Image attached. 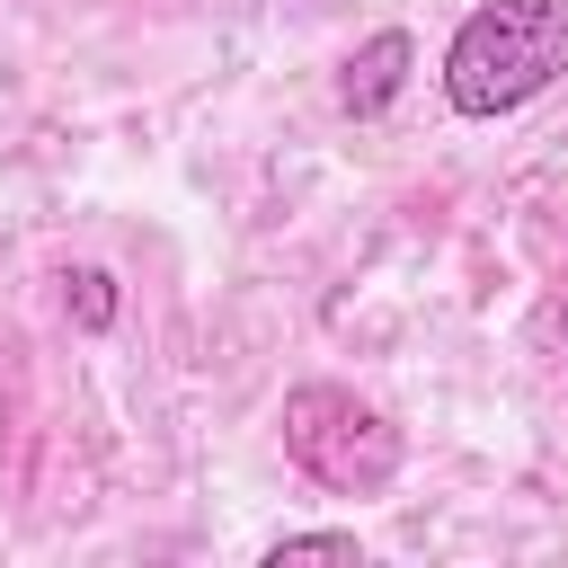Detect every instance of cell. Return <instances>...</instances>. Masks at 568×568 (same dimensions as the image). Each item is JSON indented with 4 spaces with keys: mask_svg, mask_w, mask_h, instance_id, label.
<instances>
[{
    "mask_svg": "<svg viewBox=\"0 0 568 568\" xmlns=\"http://www.w3.org/2000/svg\"><path fill=\"white\" fill-rule=\"evenodd\" d=\"M568 71V0H479L444 44L453 115H515Z\"/></svg>",
    "mask_w": 568,
    "mask_h": 568,
    "instance_id": "1",
    "label": "cell"
},
{
    "mask_svg": "<svg viewBox=\"0 0 568 568\" xmlns=\"http://www.w3.org/2000/svg\"><path fill=\"white\" fill-rule=\"evenodd\" d=\"M284 453H293L302 479H320L337 497H382L399 479V426L337 382L284 390Z\"/></svg>",
    "mask_w": 568,
    "mask_h": 568,
    "instance_id": "2",
    "label": "cell"
},
{
    "mask_svg": "<svg viewBox=\"0 0 568 568\" xmlns=\"http://www.w3.org/2000/svg\"><path fill=\"white\" fill-rule=\"evenodd\" d=\"M408 62H417V44H408L399 27H382V36H364V44L346 53V71H337V106H346V115H382V106L399 98V80H408Z\"/></svg>",
    "mask_w": 568,
    "mask_h": 568,
    "instance_id": "3",
    "label": "cell"
},
{
    "mask_svg": "<svg viewBox=\"0 0 568 568\" xmlns=\"http://www.w3.org/2000/svg\"><path fill=\"white\" fill-rule=\"evenodd\" d=\"M266 559H364V541L355 532H275Z\"/></svg>",
    "mask_w": 568,
    "mask_h": 568,
    "instance_id": "4",
    "label": "cell"
},
{
    "mask_svg": "<svg viewBox=\"0 0 568 568\" xmlns=\"http://www.w3.org/2000/svg\"><path fill=\"white\" fill-rule=\"evenodd\" d=\"M71 311H80V328H106V320H115V275L80 266V275H71Z\"/></svg>",
    "mask_w": 568,
    "mask_h": 568,
    "instance_id": "5",
    "label": "cell"
},
{
    "mask_svg": "<svg viewBox=\"0 0 568 568\" xmlns=\"http://www.w3.org/2000/svg\"><path fill=\"white\" fill-rule=\"evenodd\" d=\"M559 328H568V311H559Z\"/></svg>",
    "mask_w": 568,
    "mask_h": 568,
    "instance_id": "6",
    "label": "cell"
}]
</instances>
